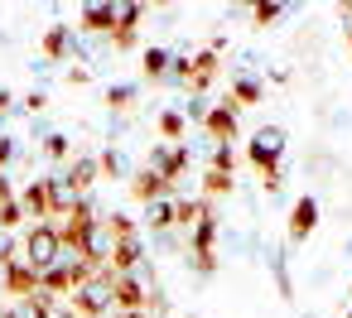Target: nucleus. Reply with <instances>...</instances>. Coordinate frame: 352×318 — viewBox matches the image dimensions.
<instances>
[{"label": "nucleus", "mask_w": 352, "mask_h": 318, "mask_svg": "<svg viewBox=\"0 0 352 318\" xmlns=\"http://www.w3.org/2000/svg\"><path fill=\"white\" fill-rule=\"evenodd\" d=\"M68 308H73V318H102V313H111L116 308V275L102 270L87 284H78L73 299H68Z\"/></svg>", "instance_id": "obj_1"}, {"label": "nucleus", "mask_w": 352, "mask_h": 318, "mask_svg": "<svg viewBox=\"0 0 352 318\" xmlns=\"http://www.w3.org/2000/svg\"><path fill=\"white\" fill-rule=\"evenodd\" d=\"M280 155H285V130H280V126H265V130L251 140V164L261 169V179H265L270 193L280 188Z\"/></svg>", "instance_id": "obj_2"}, {"label": "nucleus", "mask_w": 352, "mask_h": 318, "mask_svg": "<svg viewBox=\"0 0 352 318\" xmlns=\"http://www.w3.org/2000/svg\"><path fill=\"white\" fill-rule=\"evenodd\" d=\"M20 246H25V265H30L34 275H44V270H54V265L63 260V241H58L54 222H44V227H30V236H25Z\"/></svg>", "instance_id": "obj_3"}, {"label": "nucleus", "mask_w": 352, "mask_h": 318, "mask_svg": "<svg viewBox=\"0 0 352 318\" xmlns=\"http://www.w3.org/2000/svg\"><path fill=\"white\" fill-rule=\"evenodd\" d=\"M150 169H155L169 188H179L184 174H188V145H155V150H150Z\"/></svg>", "instance_id": "obj_4"}, {"label": "nucleus", "mask_w": 352, "mask_h": 318, "mask_svg": "<svg viewBox=\"0 0 352 318\" xmlns=\"http://www.w3.org/2000/svg\"><path fill=\"white\" fill-rule=\"evenodd\" d=\"M20 212L34 217V227H44V222L54 217V207H49V179H30V183H25V193H20Z\"/></svg>", "instance_id": "obj_5"}, {"label": "nucleus", "mask_w": 352, "mask_h": 318, "mask_svg": "<svg viewBox=\"0 0 352 318\" xmlns=\"http://www.w3.org/2000/svg\"><path fill=\"white\" fill-rule=\"evenodd\" d=\"M203 130H208L217 145H227V140L236 135V106H232V102H217V106L203 116Z\"/></svg>", "instance_id": "obj_6"}, {"label": "nucleus", "mask_w": 352, "mask_h": 318, "mask_svg": "<svg viewBox=\"0 0 352 318\" xmlns=\"http://www.w3.org/2000/svg\"><path fill=\"white\" fill-rule=\"evenodd\" d=\"M131 193H135L145 207H150V203H160V198H174V188H169V183H164V179L150 169V164H145L140 174H131Z\"/></svg>", "instance_id": "obj_7"}, {"label": "nucleus", "mask_w": 352, "mask_h": 318, "mask_svg": "<svg viewBox=\"0 0 352 318\" xmlns=\"http://www.w3.org/2000/svg\"><path fill=\"white\" fill-rule=\"evenodd\" d=\"M63 179H68V183H73V188H78V193L87 198V188H92V183L102 179V164H97V155H78V159H73V164L63 169Z\"/></svg>", "instance_id": "obj_8"}, {"label": "nucleus", "mask_w": 352, "mask_h": 318, "mask_svg": "<svg viewBox=\"0 0 352 318\" xmlns=\"http://www.w3.org/2000/svg\"><path fill=\"white\" fill-rule=\"evenodd\" d=\"M78 203H82V193H78L63 174H49V207H54V217H68Z\"/></svg>", "instance_id": "obj_9"}, {"label": "nucleus", "mask_w": 352, "mask_h": 318, "mask_svg": "<svg viewBox=\"0 0 352 318\" xmlns=\"http://www.w3.org/2000/svg\"><path fill=\"white\" fill-rule=\"evenodd\" d=\"M212 78H217V54L203 49L198 58H188V82H184V92H203Z\"/></svg>", "instance_id": "obj_10"}, {"label": "nucleus", "mask_w": 352, "mask_h": 318, "mask_svg": "<svg viewBox=\"0 0 352 318\" xmlns=\"http://www.w3.org/2000/svg\"><path fill=\"white\" fill-rule=\"evenodd\" d=\"M314 227H318V203L304 193V198L294 203V212H289V241H304Z\"/></svg>", "instance_id": "obj_11"}, {"label": "nucleus", "mask_w": 352, "mask_h": 318, "mask_svg": "<svg viewBox=\"0 0 352 318\" xmlns=\"http://www.w3.org/2000/svg\"><path fill=\"white\" fill-rule=\"evenodd\" d=\"M73 30H87V34H111L116 30V5H87L82 15H78V25Z\"/></svg>", "instance_id": "obj_12"}, {"label": "nucleus", "mask_w": 352, "mask_h": 318, "mask_svg": "<svg viewBox=\"0 0 352 318\" xmlns=\"http://www.w3.org/2000/svg\"><path fill=\"white\" fill-rule=\"evenodd\" d=\"M203 217H212V203L208 198H174V227H198Z\"/></svg>", "instance_id": "obj_13"}, {"label": "nucleus", "mask_w": 352, "mask_h": 318, "mask_svg": "<svg viewBox=\"0 0 352 318\" xmlns=\"http://www.w3.org/2000/svg\"><path fill=\"white\" fill-rule=\"evenodd\" d=\"M73 54V25H54L44 34V58H68Z\"/></svg>", "instance_id": "obj_14"}, {"label": "nucleus", "mask_w": 352, "mask_h": 318, "mask_svg": "<svg viewBox=\"0 0 352 318\" xmlns=\"http://www.w3.org/2000/svg\"><path fill=\"white\" fill-rule=\"evenodd\" d=\"M169 68H174V54L169 49H145V78L169 82Z\"/></svg>", "instance_id": "obj_15"}, {"label": "nucleus", "mask_w": 352, "mask_h": 318, "mask_svg": "<svg viewBox=\"0 0 352 318\" xmlns=\"http://www.w3.org/2000/svg\"><path fill=\"white\" fill-rule=\"evenodd\" d=\"M261 92H265V87H261L256 78H236V82H232V97H227V102H232V106H256V102H261Z\"/></svg>", "instance_id": "obj_16"}, {"label": "nucleus", "mask_w": 352, "mask_h": 318, "mask_svg": "<svg viewBox=\"0 0 352 318\" xmlns=\"http://www.w3.org/2000/svg\"><path fill=\"white\" fill-rule=\"evenodd\" d=\"M184 130H188V116L184 111H160V135L169 145H184Z\"/></svg>", "instance_id": "obj_17"}, {"label": "nucleus", "mask_w": 352, "mask_h": 318, "mask_svg": "<svg viewBox=\"0 0 352 318\" xmlns=\"http://www.w3.org/2000/svg\"><path fill=\"white\" fill-rule=\"evenodd\" d=\"M212 241H217V217H203V222L193 227V255H217Z\"/></svg>", "instance_id": "obj_18"}, {"label": "nucleus", "mask_w": 352, "mask_h": 318, "mask_svg": "<svg viewBox=\"0 0 352 318\" xmlns=\"http://www.w3.org/2000/svg\"><path fill=\"white\" fill-rule=\"evenodd\" d=\"M145 222H150L155 231H169V227H174V198H160V203H150V207H145Z\"/></svg>", "instance_id": "obj_19"}, {"label": "nucleus", "mask_w": 352, "mask_h": 318, "mask_svg": "<svg viewBox=\"0 0 352 318\" xmlns=\"http://www.w3.org/2000/svg\"><path fill=\"white\" fill-rule=\"evenodd\" d=\"M232 174H222V169H208L203 174V198H222V193H232Z\"/></svg>", "instance_id": "obj_20"}, {"label": "nucleus", "mask_w": 352, "mask_h": 318, "mask_svg": "<svg viewBox=\"0 0 352 318\" xmlns=\"http://www.w3.org/2000/svg\"><path fill=\"white\" fill-rule=\"evenodd\" d=\"M107 106H111V111H131V106H135V87H131V82L107 87Z\"/></svg>", "instance_id": "obj_21"}, {"label": "nucleus", "mask_w": 352, "mask_h": 318, "mask_svg": "<svg viewBox=\"0 0 352 318\" xmlns=\"http://www.w3.org/2000/svg\"><path fill=\"white\" fill-rule=\"evenodd\" d=\"M97 164H102V174H107V179H126V155H121V150H102V155H97Z\"/></svg>", "instance_id": "obj_22"}, {"label": "nucleus", "mask_w": 352, "mask_h": 318, "mask_svg": "<svg viewBox=\"0 0 352 318\" xmlns=\"http://www.w3.org/2000/svg\"><path fill=\"white\" fill-rule=\"evenodd\" d=\"M44 155H49V159H68V155H73L68 135H44Z\"/></svg>", "instance_id": "obj_23"}, {"label": "nucleus", "mask_w": 352, "mask_h": 318, "mask_svg": "<svg viewBox=\"0 0 352 318\" xmlns=\"http://www.w3.org/2000/svg\"><path fill=\"white\" fill-rule=\"evenodd\" d=\"M208 169H222V174H232V169H236V155H232V145H217V150H212V164H208Z\"/></svg>", "instance_id": "obj_24"}, {"label": "nucleus", "mask_w": 352, "mask_h": 318, "mask_svg": "<svg viewBox=\"0 0 352 318\" xmlns=\"http://www.w3.org/2000/svg\"><path fill=\"white\" fill-rule=\"evenodd\" d=\"M251 20L256 25H270V20H280V5H251Z\"/></svg>", "instance_id": "obj_25"}, {"label": "nucleus", "mask_w": 352, "mask_h": 318, "mask_svg": "<svg viewBox=\"0 0 352 318\" xmlns=\"http://www.w3.org/2000/svg\"><path fill=\"white\" fill-rule=\"evenodd\" d=\"M193 265H198V275H212L217 270V255H193Z\"/></svg>", "instance_id": "obj_26"}, {"label": "nucleus", "mask_w": 352, "mask_h": 318, "mask_svg": "<svg viewBox=\"0 0 352 318\" xmlns=\"http://www.w3.org/2000/svg\"><path fill=\"white\" fill-rule=\"evenodd\" d=\"M15 159V140H6V135H0V169H6Z\"/></svg>", "instance_id": "obj_27"}, {"label": "nucleus", "mask_w": 352, "mask_h": 318, "mask_svg": "<svg viewBox=\"0 0 352 318\" xmlns=\"http://www.w3.org/2000/svg\"><path fill=\"white\" fill-rule=\"evenodd\" d=\"M25 106H30V111H44V106H49V97H44V92H30V97H25Z\"/></svg>", "instance_id": "obj_28"}, {"label": "nucleus", "mask_w": 352, "mask_h": 318, "mask_svg": "<svg viewBox=\"0 0 352 318\" xmlns=\"http://www.w3.org/2000/svg\"><path fill=\"white\" fill-rule=\"evenodd\" d=\"M338 15H342V25H347V34H352V5H342Z\"/></svg>", "instance_id": "obj_29"}, {"label": "nucleus", "mask_w": 352, "mask_h": 318, "mask_svg": "<svg viewBox=\"0 0 352 318\" xmlns=\"http://www.w3.org/2000/svg\"><path fill=\"white\" fill-rule=\"evenodd\" d=\"M10 102H15V97H10L6 87H0V111H10Z\"/></svg>", "instance_id": "obj_30"}, {"label": "nucleus", "mask_w": 352, "mask_h": 318, "mask_svg": "<svg viewBox=\"0 0 352 318\" xmlns=\"http://www.w3.org/2000/svg\"><path fill=\"white\" fill-rule=\"evenodd\" d=\"M347 44H352V34H347Z\"/></svg>", "instance_id": "obj_31"}, {"label": "nucleus", "mask_w": 352, "mask_h": 318, "mask_svg": "<svg viewBox=\"0 0 352 318\" xmlns=\"http://www.w3.org/2000/svg\"><path fill=\"white\" fill-rule=\"evenodd\" d=\"M347 318H352V313H347Z\"/></svg>", "instance_id": "obj_32"}]
</instances>
